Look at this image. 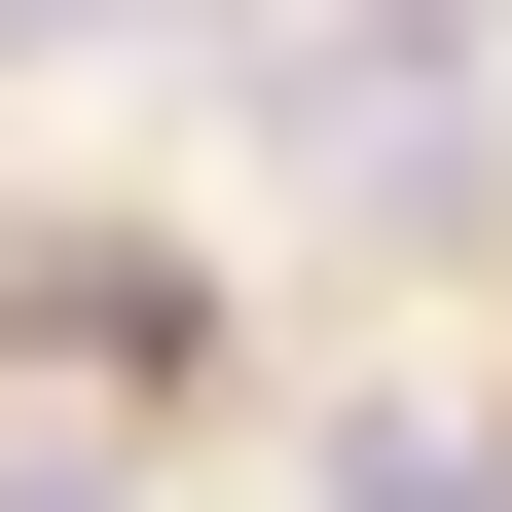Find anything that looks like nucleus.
I'll return each mask as SVG.
<instances>
[{"mask_svg":"<svg viewBox=\"0 0 512 512\" xmlns=\"http://www.w3.org/2000/svg\"><path fill=\"white\" fill-rule=\"evenodd\" d=\"M293 147H330L366 220H476V74H439V37H330V74H293Z\"/></svg>","mask_w":512,"mask_h":512,"instance_id":"obj_1","label":"nucleus"},{"mask_svg":"<svg viewBox=\"0 0 512 512\" xmlns=\"http://www.w3.org/2000/svg\"><path fill=\"white\" fill-rule=\"evenodd\" d=\"M330 512H512V439H476V403H366V439H330Z\"/></svg>","mask_w":512,"mask_h":512,"instance_id":"obj_2","label":"nucleus"},{"mask_svg":"<svg viewBox=\"0 0 512 512\" xmlns=\"http://www.w3.org/2000/svg\"><path fill=\"white\" fill-rule=\"evenodd\" d=\"M0 512H110V476H0Z\"/></svg>","mask_w":512,"mask_h":512,"instance_id":"obj_3","label":"nucleus"},{"mask_svg":"<svg viewBox=\"0 0 512 512\" xmlns=\"http://www.w3.org/2000/svg\"><path fill=\"white\" fill-rule=\"evenodd\" d=\"M0 37H74V0H0Z\"/></svg>","mask_w":512,"mask_h":512,"instance_id":"obj_4","label":"nucleus"}]
</instances>
